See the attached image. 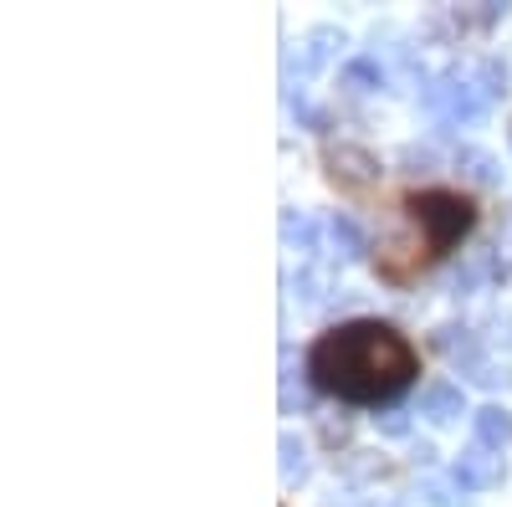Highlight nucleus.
Segmentation results:
<instances>
[{"label":"nucleus","mask_w":512,"mask_h":507,"mask_svg":"<svg viewBox=\"0 0 512 507\" xmlns=\"http://www.w3.org/2000/svg\"><path fill=\"white\" fill-rule=\"evenodd\" d=\"M420 349L384 318H349L313 338L308 349V379L313 390L349 400V405H379L415 385Z\"/></svg>","instance_id":"f257e3e1"},{"label":"nucleus","mask_w":512,"mask_h":507,"mask_svg":"<svg viewBox=\"0 0 512 507\" xmlns=\"http://www.w3.org/2000/svg\"><path fill=\"white\" fill-rule=\"evenodd\" d=\"M405 216L415 221L420 257H425V267H431L477 226V200L461 195V190H441V185L436 190H410L405 195Z\"/></svg>","instance_id":"f03ea898"},{"label":"nucleus","mask_w":512,"mask_h":507,"mask_svg":"<svg viewBox=\"0 0 512 507\" xmlns=\"http://www.w3.org/2000/svg\"><path fill=\"white\" fill-rule=\"evenodd\" d=\"M323 175L338 195H369L379 185V159L359 144H323Z\"/></svg>","instance_id":"7ed1b4c3"},{"label":"nucleus","mask_w":512,"mask_h":507,"mask_svg":"<svg viewBox=\"0 0 512 507\" xmlns=\"http://www.w3.org/2000/svg\"><path fill=\"white\" fill-rule=\"evenodd\" d=\"M425 103H431V113L441 123H477L492 103L487 88H477L472 77H441L436 88H425Z\"/></svg>","instance_id":"20e7f679"},{"label":"nucleus","mask_w":512,"mask_h":507,"mask_svg":"<svg viewBox=\"0 0 512 507\" xmlns=\"http://www.w3.org/2000/svg\"><path fill=\"white\" fill-rule=\"evenodd\" d=\"M502 477H507V461H502V451H492V446H482V441H472L461 456H456V487L461 492H487V487H502Z\"/></svg>","instance_id":"39448f33"},{"label":"nucleus","mask_w":512,"mask_h":507,"mask_svg":"<svg viewBox=\"0 0 512 507\" xmlns=\"http://www.w3.org/2000/svg\"><path fill=\"white\" fill-rule=\"evenodd\" d=\"M420 415H431L436 426H451V420H461V415H466L461 385H451V379H431V385L420 390Z\"/></svg>","instance_id":"423d86ee"},{"label":"nucleus","mask_w":512,"mask_h":507,"mask_svg":"<svg viewBox=\"0 0 512 507\" xmlns=\"http://www.w3.org/2000/svg\"><path fill=\"white\" fill-rule=\"evenodd\" d=\"M472 426H477V441H482V446L502 451V446L512 441V410H507V405H482V410L472 415Z\"/></svg>","instance_id":"0eeeda50"},{"label":"nucleus","mask_w":512,"mask_h":507,"mask_svg":"<svg viewBox=\"0 0 512 507\" xmlns=\"http://www.w3.org/2000/svg\"><path fill=\"white\" fill-rule=\"evenodd\" d=\"M436 349L451 359V364H466V369H482L477 364V338L472 333H466V328H456V323H446V328H436Z\"/></svg>","instance_id":"6e6552de"},{"label":"nucleus","mask_w":512,"mask_h":507,"mask_svg":"<svg viewBox=\"0 0 512 507\" xmlns=\"http://www.w3.org/2000/svg\"><path fill=\"white\" fill-rule=\"evenodd\" d=\"M328 241H333V251H338L344 262H359V257H364V236H359V226H354L349 216H333V221H328Z\"/></svg>","instance_id":"1a4fd4ad"},{"label":"nucleus","mask_w":512,"mask_h":507,"mask_svg":"<svg viewBox=\"0 0 512 507\" xmlns=\"http://www.w3.org/2000/svg\"><path fill=\"white\" fill-rule=\"evenodd\" d=\"M277 446H282V477H287V482H303V477H308V451H303V441H297L292 431H282Z\"/></svg>","instance_id":"9d476101"},{"label":"nucleus","mask_w":512,"mask_h":507,"mask_svg":"<svg viewBox=\"0 0 512 507\" xmlns=\"http://www.w3.org/2000/svg\"><path fill=\"white\" fill-rule=\"evenodd\" d=\"M456 159L466 164V175H472V180H482V185L497 180V159H492V154H482V149H461Z\"/></svg>","instance_id":"9b49d317"},{"label":"nucleus","mask_w":512,"mask_h":507,"mask_svg":"<svg viewBox=\"0 0 512 507\" xmlns=\"http://www.w3.org/2000/svg\"><path fill=\"white\" fill-rule=\"evenodd\" d=\"M344 82H349L354 93H369V88H379L384 77H379V67H374L369 57H359V62H349V67H344Z\"/></svg>","instance_id":"f8f14e48"},{"label":"nucleus","mask_w":512,"mask_h":507,"mask_svg":"<svg viewBox=\"0 0 512 507\" xmlns=\"http://www.w3.org/2000/svg\"><path fill=\"white\" fill-rule=\"evenodd\" d=\"M282 236H287V246L297 241V251H313V226H308V216H297V210L282 216Z\"/></svg>","instance_id":"ddd939ff"},{"label":"nucleus","mask_w":512,"mask_h":507,"mask_svg":"<svg viewBox=\"0 0 512 507\" xmlns=\"http://www.w3.org/2000/svg\"><path fill=\"white\" fill-rule=\"evenodd\" d=\"M379 426L390 431V436H405V431H410V415H405V410H390V415L379 420Z\"/></svg>","instance_id":"4468645a"},{"label":"nucleus","mask_w":512,"mask_h":507,"mask_svg":"<svg viewBox=\"0 0 512 507\" xmlns=\"http://www.w3.org/2000/svg\"><path fill=\"white\" fill-rule=\"evenodd\" d=\"M323 441H328V446L349 441V420H323Z\"/></svg>","instance_id":"2eb2a0df"},{"label":"nucleus","mask_w":512,"mask_h":507,"mask_svg":"<svg viewBox=\"0 0 512 507\" xmlns=\"http://www.w3.org/2000/svg\"><path fill=\"white\" fill-rule=\"evenodd\" d=\"M507 139H512V129H507Z\"/></svg>","instance_id":"dca6fc26"}]
</instances>
